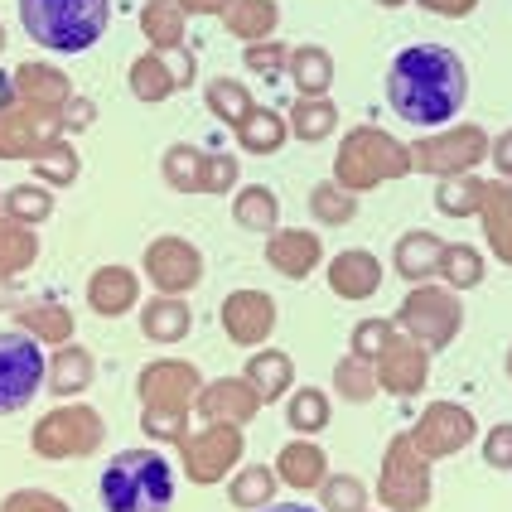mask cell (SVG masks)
<instances>
[{
	"mask_svg": "<svg viewBox=\"0 0 512 512\" xmlns=\"http://www.w3.org/2000/svg\"><path fill=\"white\" fill-rule=\"evenodd\" d=\"M377 281H382V266H377V256L368 252H343L339 261H334V271H329V285L339 290L343 300H363V295H372L377 290Z\"/></svg>",
	"mask_w": 512,
	"mask_h": 512,
	"instance_id": "9c48e42d",
	"label": "cell"
},
{
	"mask_svg": "<svg viewBox=\"0 0 512 512\" xmlns=\"http://www.w3.org/2000/svg\"><path fill=\"white\" fill-rule=\"evenodd\" d=\"M20 25L39 49L83 54L112 25V0H20Z\"/></svg>",
	"mask_w": 512,
	"mask_h": 512,
	"instance_id": "3957f363",
	"label": "cell"
},
{
	"mask_svg": "<svg viewBox=\"0 0 512 512\" xmlns=\"http://www.w3.org/2000/svg\"><path fill=\"white\" fill-rule=\"evenodd\" d=\"M237 223L247 232H276V194L271 189H242L237 194Z\"/></svg>",
	"mask_w": 512,
	"mask_h": 512,
	"instance_id": "ffe728a7",
	"label": "cell"
},
{
	"mask_svg": "<svg viewBox=\"0 0 512 512\" xmlns=\"http://www.w3.org/2000/svg\"><path fill=\"white\" fill-rule=\"evenodd\" d=\"M102 512H170L174 464L160 450H116L97 479Z\"/></svg>",
	"mask_w": 512,
	"mask_h": 512,
	"instance_id": "7a4b0ae2",
	"label": "cell"
},
{
	"mask_svg": "<svg viewBox=\"0 0 512 512\" xmlns=\"http://www.w3.org/2000/svg\"><path fill=\"white\" fill-rule=\"evenodd\" d=\"M256 411L252 387H237V382H223V387H208L203 392V416H228V421H247Z\"/></svg>",
	"mask_w": 512,
	"mask_h": 512,
	"instance_id": "2e32d148",
	"label": "cell"
},
{
	"mask_svg": "<svg viewBox=\"0 0 512 512\" xmlns=\"http://www.w3.org/2000/svg\"><path fill=\"white\" fill-rule=\"evenodd\" d=\"M145 271H150V281L160 285L165 295H179V290H189V285L199 281V252H194V242H184V237H160V242H150V252H145Z\"/></svg>",
	"mask_w": 512,
	"mask_h": 512,
	"instance_id": "8992f818",
	"label": "cell"
},
{
	"mask_svg": "<svg viewBox=\"0 0 512 512\" xmlns=\"http://www.w3.org/2000/svg\"><path fill=\"white\" fill-rule=\"evenodd\" d=\"M131 300H136V281H131V271H121V266H107V271H97V276L87 281V305L97 314H126Z\"/></svg>",
	"mask_w": 512,
	"mask_h": 512,
	"instance_id": "8fae6325",
	"label": "cell"
},
{
	"mask_svg": "<svg viewBox=\"0 0 512 512\" xmlns=\"http://www.w3.org/2000/svg\"><path fill=\"white\" fill-rule=\"evenodd\" d=\"M223 319H228V334L237 343H261L271 334V324H276V305L261 290H237L228 300V310H223Z\"/></svg>",
	"mask_w": 512,
	"mask_h": 512,
	"instance_id": "ba28073f",
	"label": "cell"
},
{
	"mask_svg": "<svg viewBox=\"0 0 512 512\" xmlns=\"http://www.w3.org/2000/svg\"><path fill=\"white\" fill-rule=\"evenodd\" d=\"M469 102V73L464 58L445 44H406L387 68V107L406 126H450Z\"/></svg>",
	"mask_w": 512,
	"mask_h": 512,
	"instance_id": "6da1fadb",
	"label": "cell"
},
{
	"mask_svg": "<svg viewBox=\"0 0 512 512\" xmlns=\"http://www.w3.org/2000/svg\"><path fill=\"white\" fill-rule=\"evenodd\" d=\"M440 261H445V247L430 232H411V237L397 242V271L406 281H421L430 271H440Z\"/></svg>",
	"mask_w": 512,
	"mask_h": 512,
	"instance_id": "5bb4252c",
	"label": "cell"
},
{
	"mask_svg": "<svg viewBox=\"0 0 512 512\" xmlns=\"http://www.w3.org/2000/svg\"><path fill=\"white\" fill-rule=\"evenodd\" d=\"M329 73H334V63H329V54L324 49H295V58H290V78H295V87H305L310 97H319L324 87H329Z\"/></svg>",
	"mask_w": 512,
	"mask_h": 512,
	"instance_id": "ac0fdd59",
	"label": "cell"
},
{
	"mask_svg": "<svg viewBox=\"0 0 512 512\" xmlns=\"http://www.w3.org/2000/svg\"><path fill=\"white\" fill-rule=\"evenodd\" d=\"M179 5H189V10H218V5H228V0H179Z\"/></svg>",
	"mask_w": 512,
	"mask_h": 512,
	"instance_id": "f6af8a7d",
	"label": "cell"
},
{
	"mask_svg": "<svg viewBox=\"0 0 512 512\" xmlns=\"http://www.w3.org/2000/svg\"><path fill=\"white\" fill-rule=\"evenodd\" d=\"M290 382V358L285 353H256L247 363V387H252L256 401H276Z\"/></svg>",
	"mask_w": 512,
	"mask_h": 512,
	"instance_id": "9a60e30c",
	"label": "cell"
},
{
	"mask_svg": "<svg viewBox=\"0 0 512 512\" xmlns=\"http://www.w3.org/2000/svg\"><path fill=\"white\" fill-rule=\"evenodd\" d=\"M484 459H488V464H493V469H512V426L488 430Z\"/></svg>",
	"mask_w": 512,
	"mask_h": 512,
	"instance_id": "f35d334b",
	"label": "cell"
},
{
	"mask_svg": "<svg viewBox=\"0 0 512 512\" xmlns=\"http://www.w3.org/2000/svg\"><path fill=\"white\" fill-rule=\"evenodd\" d=\"M145 34H150L160 49L179 44V34H184V25H179V5H174V0H155V5L145 10Z\"/></svg>",
	"mask_w": 512,
	"mask_h": 512,
	"instance_id": "cb8c5ba5",
	"label": "cell"
},
{
	"mask_svg": "<svg viewBox=\"0 0 512 512\" xmlns=\"http://www.w3.org/2000/svg\"><path fill=\"white\" fill-rule=\"evenodd\" d=\"M508 368H512V358H508Z\"/></svg>",
	"mask_w": 512,
	"mask_h": 512,
	"instance_id": "c3c4849f",
	"label": "cell"
},
{
	"mask_svg": "<svg viewBox=\"0 0 512 512\" xmlns=\"http://www.w3.org/2000/svg\"><path fill=\"white\" fill-rule=\"evenodd\" d=\"M266 512H319V508H310V503H276V508H266Z\"/></svg>",
	"mask_w": 512,
	"mask_h": 512,
	"instance_id": "bcb514c9",
	"label": "cell"
},
{
	"mask_svg": "<svg viewBox=\"0 0 512 512\" xmlns=\"http://www.w3.org/2000/svg\"><path fill=\"white\" fill-rule=\"evenodd\" d=\"M232 459H237V435H232V430H208V435H199V440L189 445L194 479H218Z\"/></svg>",
	"mask_w": 512,
	"mask_h": 512,
	"instance_id": "7c38bea8",
	"label": "cell"
},
{
	"mask_svg": "<svg viewBox=\"0 0 512 512\" xmlns=\"http://www.w3.org/2000/svg\"><path fill=\"white\" fill-rule=\"evenodd\" d=\"M97 435H102L97 416H92L87 406H73V411H63V416H54V421L39 426V455H49V459L87 455Z\"/></svg>",
	"mask_w": 512,
	"mask_h": 512,
	"instance_id": "52a82bcc",
	"label": "cell"
},
{
	"mask_svg": "<svg viewBox=\"0 0 512 512\" xmlns=\"http://www.w3.org/2000/svg\"><path fill=\"white\" fill-rule=\"evenodd\" d=\"M324 512H363V484L353 474H334L324 479Z\"/></svg>",
	"mask_w": 512,
	"mask_h": 512,
	"instance_id": "d4e9b609",
	"label": "cell"
},
{
	"mask_svg": "<svg viewBox=\"0 0 512 512\" xmlns=\"http://www.w3.org/2000/svg\"><path fill=\"white\" fill-rule=\"evenodd\" d=\"M440 266H445V276H450L455 285L479 281V252H474V247H464V242H459V247H445V261H440Z\"/></svg>",
	"mask_w": 512,
	"mask_h": 512,
	"instance_id": "e575fe53",
	"label": "cell"
},
{
	"mask_svg": "<svg viewBox=\"0 0 512 512\" xmlns=\"http://www.w3.org/2000/svg\"><path fill=\"white\" fill-rule=\"evenodd\" d=\"M131 87L141 92V102H155V97H165L170 78L160 73V58H136V68H131Z\"/></svg>",
	"mask_w": 512,
	"mask_h": 512,
	"instance_id": "836d02e7",
	"label": "cell"
},
{
	"mask_svg": "<svg viewBox=\"0 0 512 512\" xmlns=\"http://www.w3.org/2000/svg\"><path fill=\"white\" fill-rule=\"evenodd\" d=\"M314 213H319V223H348L353 218V199L343 194V189H334V184H324V189H314Z\"/></svg>",
	"mask_w": 512,
	"mask_h": 512,
	"instance_id": "1f68e13d",
	"label": "cell"
},
{
	"mask_svg": "<svg viewBox=\"0 0 512 512\" xmlns=\"http://www.w3.org/2000/svg\"><path fill=\"white\" fill-rule=\"evenodd\" d=\"M5 208H10V218H20V223H39V218H49V194H44V189H15V194L5 199Z\"/></svg>",
	"mask_w": 512,
	"mask_h": 512,
	"instance_id": "d590c367",
	"label": "cell"
},
{
	"mask_svg": "<svg viewBox=\"0 0 512 512\" xmlns=\"http://www.w3.org/2000/svg\"><path fill=\"white\" fill-rule=\"evenodd\" d=\"M271 266L281 271V276H310L314 266H319V237L314 232H276L271 237Z\"/></svg>",
	"mask_w": 512,
	"mask_h": 512,
	"instance_id": "30bf717a",
	"label": "cell"
},
{
	"mask_svg": "<svg viewBox=\"0 0 512 512\" xmlns=\"http://www.w3.org/2000/svg\"><path fill=\"white\" fill-rule=\"evenodd\" d=\"M232 179H237V165L232 160H213L208 174H203V189L208 194H223V189H232Z\"/></svg>",
	"mask_w": 512,
	"mask_h": 512,
	"instance_id": "ab89813d",
	"label": "cell"
},
{
	"mask_svg": "<svg viewBox=\"0 0 512 512\" xmlns=\"http://www.w3.org/2000/svg\"><path fill=\"white\" fill-rule=\"evenodd\" d=\"M295 131H300L305 141H319L324 131H334V102H319V97L300 102V107H295Z\"/></svg>",
	"mask_w": 512,
	"mask_h": 512,
	"instance_id": "83f0119b",
	"label": "cell"
},
{
	"mask_svg": "<svg viewBox=\"0 0 512 512\" xmlns=\"http://www.w3.org/2000/svg\"><path fill=\"white\" fill-rule=\"evenodd\" d=\"M493 165L512 179V131H503V136H498V145H493Z\"/></svg>",
	"mask_w": 512,
	"mask_h": 512,
	"instance_id": "b9f144b4",
	"label": "cell"
},
{
	"mask_svg": "<svg viewBox=\"0 0 512 512\" xmlns=\"http://www.w3.org/2000/svg\"><path fill=\"white\" fill-rule=\"evenodd\" d=\"M276 58H281L276 49H261V54L252 49V54H247V63H252V68H261V73H271V68H276Z\"/></svg>",
	"mask_w": 512,
	"mask_h": 512,
	"instance_id": "ee69618b",
	"label": "cell"
},
{
	"mask_svg": "<svg viewBox=\"0 0 512 512\" xmlns=\"http://www.w3.org/2000/svg\"><path fill=\"white\" fill-rule=\"evenodd\" d=\"M290 430H319L329 421V406H324V392H300V397H290Z\"/></svg>",
	"mask_w": 512,
	"mask_h": 512,
	"instance_id": "f1b7e54d",
	"label": "cell"
},
{
	"mask_svg": "<svg viewBox=\"0 0 512 512\" xmlns=\"http://www.w3.org/2000/svg\"><path fill=\"white\" fill-rule=\"evenodd\" d=\"M5 512H68V508H58V503H49V498H39V493H25V498H15Z\"/></svg>",
	"mask_w": 512,
	"mask_h": 512,
	"instance_id": "60d3db41",
	"label": "cell"
},
{
	"mask_svg": "<svg viewBox=\"0 0 512 512\" xmlns=\"http://www.w3.org/2000/svg\"><path fill=\"white\" fill-rule=\"evenodd\" d=\"M237 136H242V145L247 150H256V155H276L281 150V141H285V131H281V121L271 112H247L242 121H237Z\"/></svg>",
	"mask_w": 512,
	"mask_h": 512,
	"instance_id": "d6986e66",
	"label": "cell"
},
{
	"mask_svg": "<svg viewBox=\"0 0 512 512\" xmlns=\"http://www.w3.org/2000/svg\"><path fill=\"white\" fill-rule=\"evenodd\" d=\"M165 174H170L174 189H203V174H208V165H203L194 150H170V155H165Z\"/></svg>",
	"mask_w": 512,
	"mask_h": 512,
	"instance_id": "4316f807",
	"label": "cell"
},
{
	"mask_svg": "<svg viewBox=\"0 0 512 512\" xmlns=\"http://www.w3.org/2000/svg\"><path fill=\"white\" fill-rule=\"evenodd\" d=\"M372 387H377V377H372L358 358H348V363L339 368V392H343V397L363 401V397H372Z\"/></svg>",
	"mask_w": 512,
	"mask_h": 512,
	"instance_id": "74e56055",
	"label": "cell"
},
{
	"mask_svg": "<svg viewBox=\"0 0 512 512\" xmlns=\"http://www.w3.org/2000/svg\"><path fill=\"white\" fill-rule=\"evenodd\" d=\"M145 334L155 343H174L189 334V324H194V314H189V305L179 300V295H160V300H150L145 305Z\"/></svg>",
	"mask_w": 512,
	"mask_h": 512,
	"instance_id": "4fadbf2b",
	"label": "cell"
},
{
	"mask_svg": "<svg viewBox=\"0 0 512 512\" xmlns=\"http://www.w3.org/2000/svg\"><path fill=\"white\" fill-rule=\"evenodd\" d=\"M382 372H387L382 382H387L392 392H421V387H426V358L411 353V348H392Z\"/></svg>",
	"mask_w": 512,
	"mask_h": 512,
	"instance_id": "e0dca14e",
	"label": "cell"
},
{
	"mask_svg": "<svg viewBox=\"0 0 512 512\" xmlns=\"http://www.w3.org/2000/svg\"><path fill=\"white\" fill-rule=\"evenodd\" d=\"M353 339H358V353H392V348H397L387 319H363V324L353 329Z\"/></svg>",
	"mask_w": 512,
	"mask_h": 512,
	"instance_id": "8d00e7d4",
	"label": "cell"
},
{
	"mask_svg": "<svg viewBox=\"0 0 512 512\" xmlns=\"http://www.w3.org/2000/svg\"><path fill=\"white\" fill-rule=\"evenodd\" d=\"M426 10H440V15H469L474 10V0H421Z\"/></svg>",
	"mask_w": 512,
	"mask_h": 512,
	"instance_id": "7bdbcfd3",
	"label": "cell"
},
{
	"mask_svg": "<svg viewBox=\"0 0 512 512\" xmlns=\"http://www.w3.org/2000/svg\"><path fill=\"white\" fill-rule=\"evenodd\" d=\"M401 324L411 334H421L426 348H445L459 329V300L450 290H416L406 300V310H401Z\"/></svg>",
	"mask_w": 512,
	"mask_h": 512,
	"instance_id": "5b68a950",
	"label": "cell"
},
{
	"mask_svg": "<svg viewBox=\"0 0 512 512\" xmlns=\"http://www.w3.org/2000/svg\"><path fill=\"white\" fill-rule=\"evenodd\" d=\"M377 5H401V0H377Z\"/></svg>",
	"mask_w": 512,
	"mask_h": 512,
	"instance_id": "7dc6e473",
	"label": "cell"
},
{
	"mask_svg": "<svg viewBox=\"0 0 512 512\" xmlns=\"http://www.w3.org/2000/svg\"><path fill=\"white\" fill-rule=\"evenodd\" d=\"M49 387H54L58 397H63V392H78V387H87V358H83V353L58 358L54 368H49Z\"/></svg>",
	"mask_w": 512,
	"mask_h": 512,
	"instance_id": "4dcf8cb0",
	"label": "cell"
},
{
	"mask_svg": "<svg viewBox=\"0 0 512 512\" xmlns=\"http://www.w3.org/2000/svg\"><path fill=\"white\" fill-rule=\"evenodd\" d=\"M208 107H213V116H223V121H242L247 116V92L237 83H228V78H218V83L208 87Z\"/></svg>",
	"mask_w": 512,
	"mask_h": 512,
	"instance_id": "f546056e",
	"label": "cell"
},
{
	"mask_svg": "<svg viewBox=\"0 0 512 512\" xmlns=\"http://www.w3.org/2000/svg\"><path fill=\"white\" fill-rule=\"evenodd\" d=\"M271 493H276V474L271 469H242L237 474V484H232V503L237 508H266L271 503Z\"/></svg>",
	"mask_w": 512,
	"mask_h": 512,
	"instance_id": "7402d4cb",
	"label": "cell"
},
{
	"mask_svg": "<svg viewBox=\"0 0 512 512\" xmlns=\"http://www.w3.org/2000/svg\"><path fill=\"white\" fill-rule=\"evenodd\" d=\"M430 430H435V450L430 455H445L450 445L469 440V416L459 406H430Z\"/></svg>",
	"mask_w": 512,
	"mask_h": 512,
	"instance_id": "44dd1931",
	"label": "cell"
},
{
	"mask_svg": "<svg viewBox=\"0 0 512 512\" xmlns=\"http://www.w3.org/2000/svg\"><path fill=\"white\" fill-rule=\"evenodd\" d=\"M319 450L314 445H285V455H281V474L290 479V484L300 488V484H314L319 479Z\"/></svg>",
	"mask_w": 512,
	"mask_h": 512,
	"instance_id": "484cf974",
	"label": "cell"
},
{
	"mask_svg": "<svg viewBox=\"0 0 512 512\" xmlns=\"http://www.w3.org/2000/svg\"><path fill=\"white\" fill-rule=\"evenodd\" d=\"M479 199H484V189H479L474 179H445L440 194H435V203H440L445 213H464V208H474Z\"/></svg>",
	"mask_w": 512,
	"mask_h": 512,
	"instance_id": "d6a6232c",
	"label": "cell"
},
{
	"mask_svg": "<svg viewBox=\"0 0 512 512\" xmlns=\"http://www.w3.org/2000/svg\"><path fill=\"white\" fill-rule=\"evenodd\" d=\"M271 25H276L271 0H247V5H237V10H232V34H242V39H266Z\"/></svg>",
	"mask_w": 512,
	"mask_h": 512,
	"instance_id": "603a6c76",
	"label": "cell"
},
{
	"mask_svg": "<svg viewBox=\"0 0 512 512\" xmlns=\"http://www.w3.org/2000/svg\"><path fill=\"white\" fill-rule=\"evenodd\" d=\"M44 382H49V363L39 339L25 329H0V416L25 411Z\"/></svg>",
	"mask_w": 512,
	"mask_h": 512,
	"instance_id": "277c9868",
	"label": "cell"
}]
</instances>
